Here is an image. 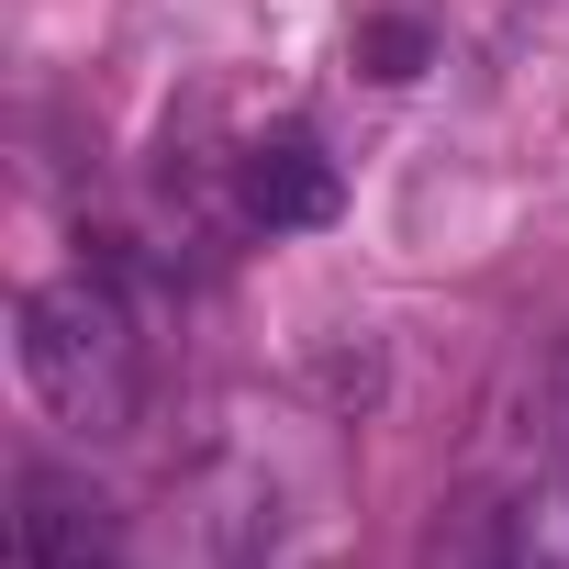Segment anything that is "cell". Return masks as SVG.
Masks as SVG:
<instances>
[{"label":"cell","instance_id":"cell-1","mask_svg":"<svg viewBox=\"0 0 569 569\" xmlns=\"http://www.w3.org/2000/svg\"><path fill=\"white\" fill-rule=\"evenodd\" d=\"M12 358L34 380V402L79 436H123L134 402H146V347H134V313L112 279L68 268V279H34L23 313H12Z\"/></svg>","mask_w":569,"mask_h":569},{"label":"cell","instance_id":"cell-2","mask_svg":"<svg viewBox=\"0 0 569 569\" xmlns=\"http://www.w3.org/2000/svg\"><path fill=\"white\" fill-rule=\"evenodd\" d=\"M12 558L23 569H101L112 558V525L79 480L57 469H12Z\"/></svg>","mask_w":569,"mask_h":569},{"label":"cell","instance_id":"cell-3","mask_svg":"<svg viewBox=\"0 0 569 569\" xmlns=\"http://www.w3.org/2000/svg\"><path fill=\"white\" fill-rule=\"evenodd\" d=\"M246 212H257V223H325V212H336L325 146H313V134H268V146H246Z\"/></svg>","mask_w":569,"mask_h":569},{"label":"cell","instance_id":"cell-4","mask_svg":"<svg viewBox=\"0 0 569 569\" xmlns=\"http://www.w3.org/2000/svg\"><path fill=\"white\" fill-rule=\"evenodd\" d=\"M413 569H513V513H502V502H480V491L436 502V525H425Z\"/></svg>","mask_w":569,"mask_h":569},{"label":"cell","instance_id":"cell-5","mask_svg":"<svg viewBox=\"0 0 569 569\" xmlns=\"http://www.w3.org/2000/svg\"><path fill=\"white\" fill-rule=\"evenodd\" d=\"M513 569H569V480H547L513 513Z\"/></svg>","mask_w":569,"mask_h":569},{"label":"cell","instance_id":"cell-6","mask_svg":"<svg viewBox=\"0 0 569 569\" xmlns=\"http://www.w3.org/2000/svg\"><path fill=\"white\" fill-rule=\"evenodd\" d=\"M536 436L569 458V336L547 347V369H536Z\"/></svg>","mask_w":569,"mask_h":569}]
</instances>
